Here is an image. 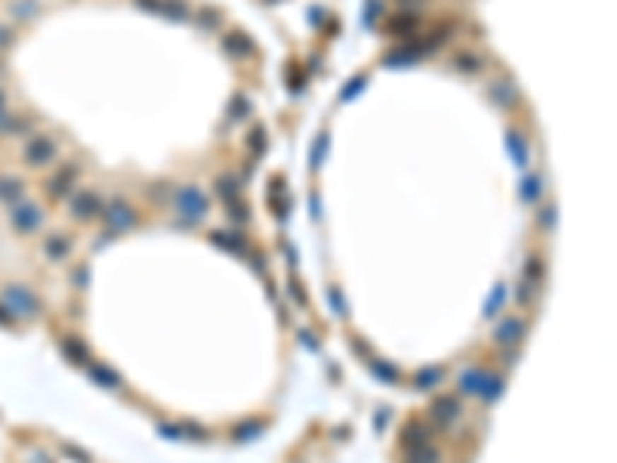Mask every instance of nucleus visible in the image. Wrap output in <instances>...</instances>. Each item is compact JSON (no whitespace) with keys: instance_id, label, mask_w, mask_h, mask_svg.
<instances>
[{"instance_id":"nucleus-1","label":"nucleus","mask_w":617,"mask_h":463,"mask_svg":"<svg viewBox=\"0 0 617 463\" xmlns=\"http://www.w3.org/2000/svg\"><path fill=\"white\" fill-rule=\"evenodd\" d=\"M10 216H13V225H16V229H19L22 235L37 232L40 223H44V213H40L35 204H28V201H19L16 207H10Z\"/></svg>"},{"instance_id":"nucleus-2","label":"nucleus","mask_w":617,"mask_h":463,"mask_svg":"<svg viewBox=\"0 0 617 463\" xmlns=\"http://www.w3.org/2000/svg\"><path fill=\"white\" fill-rule=\"evenodd\" d=\"M56 158V142L49 136H35L28 142V148H25V161L35 164V167H44Z\"/></svg>"},{"instance_id":"nucleus-3","label":"nucleus","mask_w":617,"mask_h":463,"mask_svg":"<svg viewBox=\"0 0 617 463\" xmlns=\"http://www.w3.org/2000/svg\"><path fill=\"white\" fill-rule=\"evenodd\" d=\"M6 303H10V312H16V315H22V318H31L37 312V300L31 297L25 288H6Z\"/></svg>"},{"instance_id":"nucleus-4","label":"nucleus","mask_w":617,"mask_h":463,"mask_svg":"<svg viewBox=\"0 0 617 463\" xmlns=\"http://www.w3.org/2000/svg\"><path fill=\"white\" fill-rule=\"evenodd\" d=\"M463 414V408H460V402L457 399H451V395H445V399H438L435 405H433V420L438 426H451V423H457V417Z\"/></svg>"},{"instance_id":"nucleus-5","label":"nucleus","mask_w":617,"mask_h":463,"mask_svg":"<svg viewBox=\"0 0 617 463\" xmlns=\"http://www.w3.org/2000/svg\"><path fill=\"white\" fill-rule=\"evenodd\" d=\"M99 213V198L93 195V192H83V195L74 198V216H81V220H90V216Z\"/></svg>"},{"instance_id":"nucleus-6","label":"nucleus","mask_w":617,"mask_h":463,"mask_svg":"<svg viewBox=\"0 0 617 463\" xmlns=\"http://www.w3.org/2000/svg\"><path fill=\"white\" fill-rule=\"evenodd\" d=\"M525 336V322L522 318H506V322L500 324V331H497V340L500 343H515Z\"/></svg>"},{"instance_id":"nucleus-7","label":"nucleus","mask_w":617,"mask_h":463,"mask_svg":"<svg viewBox=\"0 0 617 463\" xmlns=\"http://www.w3.org/2000/svg\"><path fill=\"white\" fill-rule=\"evenodd\" d=\"M22 195H25V189H22V182L19 180H0V201L4 204H10V207H16L22 201Z\"/></svg>"},{"instance_id":"nucleus-8","label":"nucleus","mask_w":617,"mask_h":463,"mask_svg":"<svg viewBox=\"0 0 617 463\" xmlns=\"http://www.w3.org/2000/svg\"><path fill=\"white\" fill-rule=\"evenodd\" d=\"M71 176H74V167H69V170L59 173L56 180H53V185H49V189H53V195H56V198H59V195H65V192L71 189Z\"/></svg>"},{"instance_id":"nucleus-9","label":"nucleus","mask_w":617,"mask_h":463,"mask_svg":"<svg viewBox=\"0 0 617 463\" xmlns=\"http://www.w3.org/2000/svg\"><path fill=\"white\" fill-rule=\"evenodd\" d=\"M65 247H69V244L59 241V238H49V244H47V250H49V257H53V259L62 257V254H65Z\"/></svg>"},{"instance_id":"nucleus-10","label":"nucleus","mask_w":617,"mask_h":463,"mask_svg":"<svg viewBox=\"0 0 617 463\" xmlns=\"http://www.w3.org/2000/svg\"><path fill=\"white\" fill-rule=\"evenodd\" d=\"M31 6H37L35 0H19V4H16V16H22V19L31 16Z\"/></svg>"},{"instance_id":"nucleus-11","label":"nucleus","mask_w":617,"mask_h":463,"mask_svg":"<svg viewBox=\"0 0 617 463\" xmlns=\"http://www.w3.org/2000/svg\"><path fill=\"white\" fill-rule=\"evenodd\" d=\"M10 40H13V37H10V31H6V28H0V47H6V44H10Z\"/></svg>"},{"instance_id":"nucleus-12","label":"nucleus","mask_w":617,"mask_h":463,"mask_svg":"<svg viewBox=\"0 0 617 463\" xmlns=\"http://www.w3.org/2000/svg\"><path fill=\"white\" fill-rule=\"evenodd\" d=\"M6 115V102H4V93H0V117Z\"/></svg>"}]
</instances>
